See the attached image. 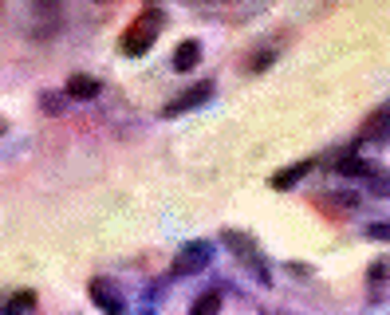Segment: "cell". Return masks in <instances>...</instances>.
<instances>
[{
	"mask_svg": "<svg viewBox=\"0 0 390 315\" xmlns=\"http://www.w3.org/2000/svg\"><path fill=\"white\" fill-rule=\"evenodd\" d=\"M158 28H162V12H158V8H146L135 24L126 28V36H122V51H126V56H146L150 44L158 40Z\"/></svg>",
	"mask_w": 390,
	"mask_h": 315,
	"instance_id": "1",
	"label": "cell"
},
{
	"mask_svg": "<svg viewBox=\"0 0 390 315\" xmlns=\"http://www.w3.org/2000/svg\"><path fill=\"white\" fill-rule=\"evenodd\" d=\"M209 260H213V244L209 241H189V244H182V253L173 256L170 272L173 276H197Z\"/></svg>",
	"mask_w": 390,
	"mask_h": 315,
	"instance_id": "2",
	"label": "cell"
},
{
	"mask_svg": "<svg viewBox=\"0 0 390 315\" xmlns=\"http://www.w3.org/2000/svg\"><path fill=\"white\" fill-rule=\"evenodd\" d=\"M87 296H91L95 307H103V315H126V300H122L119 284H110V280L95 276L91 284H87Z\"/></svg>",
	"mask_w": 390,
	"mask_h": 315,
	"instance_id": "3",
	"label": "cell"
},
{
	"mask_svg": "<svg viewBox=\"0 0 390 315\" xmlns=\"http://www.w3.org/2000/svg\"><path fill=\"white\" fill-rule=\"evenodd\" d=\"M209 95H213V83H209V79H201V83H194L189 91H182L178 99H170V103L162 107V114H166V119H173V114H185V110L201 107Z\"/></svg>",
	"mask_w": 390,
	"mask_h": 315,
	"instance_id": "4",
	"label": "cell"
},
{
	"mask_svg": "<svg viewBox=\"0 0 390 315\" xmlns=\"http://www.w3.org/2000/svg\"><path fill=\"white\" fill-rule=\"evenodd\" d=\"M363 138H390V103L378 107L375 114L363 122Z\"/></svg>",
	"mask_w": 390,
	"mask_h": 315,
	"instance_id": "5",
	"label": "cell"
},
{
	"mask_svg": "<svg viewBox=\"0 0 390 315\" xmlns=\"http://www.w3.org/2000/svg\"><path fill=\"white\" fill-rule=\"evenodd\" d=\"M32 307H36L32 291H12L8 300L0 303V315H32Z\"/></svg>",
	"mask_w": 390,
	"mask_h": 315,
	"instance_id": "6",
	"label": "cell"
},
{
	"mask_svg": "<svg viewBox=\"0 0 390 315\" xmlns=\"http://www.w3.org/2000/svg\"><path fill=\"white\" fill-rule=\"evenodd\" d=\"M197 60H201V44H197V40H185V44H178V51H173V67H178V71H189V67H197Z\"/></svg>",
	"mask_w": 390,
	"mask_h": 315,
	"instance_id": "7",
	"label": "cell"
},
{
	"mask_svg": "<svg viewBox=\"0 0 390 315\" xmlns=\"http://www.w3.org/2000/svg\"><path fill=\"white\" fill-rule=\"evenodd\" d=\"M335 170L347 173V178H375V166L363 162V158H355V154H343L339 162H335Z\"/></svg>",
	"mask_w": 390,
	"mask_h": 315,
	"instance_id": "8",
	"label": "cell"
},
{
	"mask_svg": "<svg viewBox=\"0 0 390 315\" xmlns=\"http://www.w3.org/2000/svg\"><path fill=\"white\" fill-rule=\"evenodd\" d=\"M67 95L71 99H95L99 79H91V75H71V79H67Z\"/></svg>",
	"mask_w": 390,
	"mask_h": 315,
	"instance_id": "9",
	"label": "cell"
},
{
	"mask_svg": "<svg viewBox=\"0 0 390 315\" xmlns=\"http://www.w3.org/2000/svg\"><path fill=\"white\" fill-rule=\"evenodd\" d=\"M221 241L229 244V248H237V256H241V260H256V244L248 241L244 232H232V229H225V232H221Z\"/></svg>",
	"mask_w": 390,
	"mask_h": 315,
	"instance_id": "10",
	"label": "cell"
},
{
	"mask_svg": "<svg viewBox=\"0 0 390 315\" xmlns=\"http://www.w3.org/2000/svg\"><path fill=\"white\" fill-rule=\"evenodd\" d=\"M312 166H316V162L307 158V162H300V166H292V170L276 173V178H272V185H276V189H292V185L300 182V178H307V173H312Z\"/></svg>",
	"mask_w": 390,
	"mask_h": 315,
	"instance_id": "11",
	"label": "cell"
},
{
	"mask_svg": "<svg viewBox=\"0 0 390 315\" xmlns=\"http://www.w3.org/2000/svg\"><path fill=\"white\" fill-rule=\"evenodd\" d=\"M189 315H221V291L217 288L201 291L194 300V307H189Z\"/></svg>",
	"mask_w": 390,
	"mask_h": 315,
	"instance_id": "12",
	"label": "cell"
},
{
	"mask_svg": "<svg viewBox=\"0 0 390 315\" xmlns=\"http://www.w3.org/2000/svg\"><path fill=\"white\" fill-rule=\"evenodd\" d=\"M366 237H371V241H390V221H378V225H366Z\"/></svg>",
	"mask_w": 390,
	"mask_h": 315,
	"instance_id": "13",
	"label": "cell"
},
{
	"mask_svg": "<svg viewBox=\"0 0 390 315\" xmlns=\"http://www.w3.org/2000/svg\"><path fill=\"white\" fill-rule=\"evenodd\" d=\"M371 182H375V194H387L390 197V178H387V173H375Z\"/></svg>",
	"mask_w": 390,
	"mask_h": 315,
	"instance_id": "14",
	"label": "cell"
},
{
	"mask_svg": "<svg viewBox=\"0 0 390 315\" xmlns=\"http://www.w3.org/2000/svg\"><path fill=\"white\" fill-rule=\"evenodd\" d=\"M44 110H48V114H60V99H56V91L44 95Z\"/></svg>",
	"mask_w": 390,
	"mask_h": 315,
	"instance_id": "15",
	"label": "cell"
},
{
	"mask_svg": "<svg viewBox=\"0 0 390 315\" xmlns=\"http://www.w3.org/2000/svg\"><path fill=\"white\" fill-rule=\"evenodd\" d=\"M0 130H4V122H0Z\"/></svg>",
	"mask_w": 390,
	"mask_h": 315,
	"instance_id": "16",
	"label": "cell"
}]
</instances>
